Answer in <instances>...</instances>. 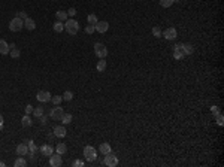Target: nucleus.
Listing matches in <instances>:
<instances>
[{"label":"nucleus","instance_id":"nucleus-37","mask_svg":"<svg viewBox=\"0 0 224 167\" xmlns=\"http://www.w3.org/2000/svg\"><path fill=\"white\" fill-rule=\"evenodd\" d=\"M67 15H69V17H75V15H76V9H75V8H70V9L67 11Z\"/></svg>","mask_w":224,"mask_h":167},{"label":"nucleus","instance_id":"nucleus-29","mask_svg":"<svg viewBox=\"0 0 224 167\" xmlns=\"http://www.w3.org/2000/svg\"><path fill=\"white\" fill-rule=\"evenodd\" d=\"M72 120H73V118H72V115H70V113H64V115L61 116V123H63V124L72 123Z\"/></svg>","mask_w":224,"mask_h":167},{"label":"nucleus","instance_id":"nucleus-12","mask_svg":"<svg viewBox=\"0 0 224 167\" xmlns=\"http://www.w3.org/2000/svg\"><path fill=\"white\" fill-rule=\"evenodd\" d=\"M17 154L20 157H24L29 154V146L25 145V143H20V145L17 146Z\"/></svg>","mask_w":224,"mask_h":167},{"label":"nucleus","instance_id":"nucleus-15","mask_svg":"<svg viewBox=\"0 0 224 167\" xmlns=\"http://www.w3.org/2000/svg\"><path fill=\"white\" fill-rule=\"evenodd\" d=\"M9 51H11V48H9V45L6 44V40H0V54L2 55H6V54H9Z\"/></svg>","mask_w":224,"mask_h":167},{"label":"nucleus","instance_id":"nucleus-38","mask_svg":"<svg viewBox=\"0 0 224 167\" xmlns=\"http://www.w3.org/2000/svg\"><path fill=\"white\" fill-rule=\"evenodd\" d=\"M29 15H27V12H24V11H21V12H18V18H21V20H25Z\"/></svg>","mask_w":224,"mask_h":167},{"label":"nucleus","instance_id":"nucleus-33","mask_svg":"<svg viewBox=\"0 0 224 167\" xmlns=\"http://www.w3.org/2000/svg\"><path fill=\"white\" fill-rule=\"evenodd\" d=\"M29 154H34V152H36V149H37V148H36V145H34L33 142H32V140H30V142H29Z\"/></svg>","mask_w":224,"mask_h":167},{"label":"nucleus","instance_id":"nucleus-23","mask_svg":"<svg viewBox=\"0 0 224 167\" xmlns=\"http://www.w3.org/2000/svg\"><path fill=\"white\" fill-rule=\"evenodd\" d=\"M96 69H97V72H105V69H106V60L100 58L99 63H97V66H96Z\"/></svg>","mask_w":224,"mask_h":167},{"label":"nucleus","instance_id":"nucleus-32","mask_svg":"<svg viewBox=\"0 0 224 167\" xmlns=\"http://www.w3.org/2000/svg\"><path fill=\"white\" fill-rule=\"evenodd\" d=\"M51 101L57 106V104H60V103L63 101V97H61V96H54V97H51Z\"/></svg>","mask_w":224,"mask_h":167},{"label":"nucleus","instance_id":"nucleus-24","mask_svg":"<svg viewBox=\"0 0 224 167\" xmlns=\"http://www.w3.org/2000/svg\"><path fill=\"white\" fill-rule=\"evenodd\" d=\"M14 166H15V167H25V166H27V161L24 160V157H20V158H17V160H15Z\"/></svg>","mask_w":224,"mask_h":167},{"label":"nucleus","instance_id":"nucleus-7","mask_svg":"<svg viewBox=\"0 0 224 167\" xmlns=\"http://www.w3.org/2000/svg\"><path fill=\"white\" fill-rule=\"evenodd\" d=\"M161 36H163L166 40H175L176 36H178V32H176L175 27H169V28H166V30L161 33Z\"/></svg>","mask_w":224,"mask_h":167},{"label":"nucleus","instance_id":"nucleus-17","mask_svg":"<svg viewBox=\"0 0 224 167\" xmlns=\"http://www.w3.org/2000/svg\"><path fill=\"white\" fill-rule=\"evenodd\" d=\"M99 152H100V154H103V155H106V154H109V152H112L111 145H109L108 142H105V143H102V145L99 146Z\"/></svg>","mask_w":224,"mask_h":167},{"label":"nucleus","instance_id":"nucleus-41","mask_svg":"<svg viewBox=\"0 0 224 167\" xmlns=\"http://www.w3.org/2000/svg\"><path fill=\"white\" fill-rule=\"evenodd\" d=\"M46 120H48V118H46L45 115H42V116H41V123H42V124H46Z\"/></svg>","mask_w":224,"mask_h":167},{"label":"nucleus","instance_id":"nucleus-31","mask_svg":"<svg viewBox=\"0 0 224 167\" xmlns=\"http://www.w3.org/2000/svg\"><path fill=\"white\" fill-rule=\"evenodd\" d=\"M161 28L160 27H153V36H156V37H161Z\"/></svg>","mask_w":224,"mask_h":167},{"label":"nucleus","instance_id":"nucleus-6","mask_svg":"<svg viewBox=\"0 0 224 167\" xmlns=\"http://www.w3.org/2000/svg\"><path fill=\"white\" fill-rule=\"evenodd\" d=\"M103 163H105L108 167H115L117 164H118V157L115 155V154H112V152H109V154H106V155H105Z\"/></svg>","mask_w":224,"mask_h":167},{"label":"nucleus","instance_id":"nucleus-5","mask_svg":"<svg viewBox=\"0 0 224 167\" xmlns=\"http://www.w3.org/2000/svg\"><path fill=\"white\" fill-rule=\"evenodd\" d=\"M63 115H64V111H63V108H61L60 104H57L56 108H52L51 112H49V118H51V120H56V121L61 120Z\"/></svg>","mask_w":224,"mask_h":167},{"label":"nucleus","instance_id":"nucleus-11","mask_svg":"<svg viewBox=\"0 0 224 167\" xmlns=\"http://www.w3.org/2000/svg\"><path fill=\"white\" fill-rule=\"evenodd\" d=\"M36 99L41 101V103H46V101L51 100V94H49V91H37Z\"/></svg>","mask_w":224,"mask_h":167},{"label":"nucleus","instance_id":"nucleus-16","mask_svg":"<svg viewBox=\"0 0 224 167\" xmlns=\"http://www.w3.org/2000/svg\"><path fill=\"white\" fill-rule=\"evenodd\" d=\"M24 27H25L27 30H30V32H32V30L36 28V22H34V20H32V18H29V17H27V18L24 20Z\"/></svg>","mask_w":224,"mask_h":167},{"label":"nucleus","instance_id":"nucleus-35","mask_svg":"<svg viewBox=\"0 0 224 167\" xmlns=\"http://www.w3.org/2000/svg\"><path fill=\"white\" fill-rule=\"evenodd\" d=\"M223 120H224L223 115H221V113H218V115H217V124H218V125H223V124H224Z\"/></svg>","mask_w":224,"mask_h":167},{"label":"nucleus","instance_id":"nucleus-20","mask_svg":"<svg viewBox=\"0 0 224 167\" xmlns=\"http://www.w3.org/2000/svg\"><path fill=\"white\" fill-rule=\"evenodd\" d=\"M63 30H64V22L57 20V21L54 22V32H57V33H61Z\"/></svg>","mask_w":224,"mask_h":167},{"label":"nucleus","instance_id":"nucleus-8","mask_svg":"<svg viewBox=\"0 0 224 167\" xmlns=\"http://www.w3.org/2000/svg\"><path fill=\"white\" fill-rule=\"evenodd\" d=\"M63 164V160H61V155L60 154H52V155L49 157V166L51 167H61Z\"/></svg>","mask_w":224,"mask_h":167},{"label":"nucleus","instance_id":"nucleus-36","mask_svg":"<svg viewBox=\"0 0 224 167\" xmlns=\"http://www.w3.org/2000/svg\"><path fill=\"white\" fill-rule=\"evenodd\" d=\"M33 106H32V104H27V106H25V113H27V115H30V113H33Z\"/></svg>","mask_w":224,"mask_h":167},{"label":"nucleus","instance_id":"nucleus-22","mask_svg":"<svg viewBox=\"0 0 224 167\" xmlns=\"http://www.w3.org/2000/svg\"><path fill=\"white\" fill-rule=\"evenodd\" d=\"M56 151H57V154H60V155L66 154V151H67L66 143H58V145L56 146Z\"/></svg>","mask_w":224,"mask_h":167},{"label":"nucleus","instance_id":"nucleus-18","mask_svg":"<svg viewBox=\"0 0 224 167\" xmlns=\"http://www.w3.org/2000/svg\"><path fill=\"white\" fill-rule=\"evenodd\" d=\"M182 51H184L185 55H191L194 52V46L191 44H182Z\"/></svg>","mask_w":224,"mask_h":167},{"label":"nucleus","instance_id":"nucleus-30","mask_svg":"<svg viewBox=\"0 0 224 167\" xmlns=\"http://www.w3.org/2000/svg\"><path fill=\"white\" fill-rule=\"evenodd\" d=\"M87 20H88V24H93V25H94L96 22L99 21V20H97V17H96L94 13H90V15H88V18H87Z\"/></svg>","mask_w":224,"mask_h":167},{"label":"nucleus","instance_id":"nucleus-40","mask_svg":"<svg viewBox=\"0 0 224 167\" xmlns=\"http://www.w3.org/2000/svg\"><path fill=\"white\" fill-rule=\"evenodd\" d=\"M73 167H81V166H84V163L81 161V160H76V161H73V164H72Z\"/></svg>","mask_w":224,"mask_h":167},{"label":"nucleus","instance_id":"nucleus-2","mask_svg":"<svg viewBox=\"0 0 224 167\" xmlns=\"http://www.w3.org/2000/svg\"><path fill=\"white\" fill-rule=\"evenodd\" d=\"M84 157H85V160L91 163V161H94L96 158H97V152H96V148L94 146H90L87 145L84 148Z\"/></svg>","mask_w":224,"mask_h":167},{"label":"nucleus","instance_id":"nucleus-21","mask_svg":"<svg viewBox=\"0 0 224 167\" xmlns=\"http://www.w3.org/2000/svg\"><path fill=\"white\" fill-rule=\"evenodd\" d=\"M56 17H57V20L58 21H66L67 18H69V15H67V12H64V11H58V12H56Z\"/></svg>","mask_w":224,"mask_h":167},{"label":"nucleus","instance_id":"nucleus-1","mask_svg":"<svg viewBox=\"0 0 224 167\" xmlns=\"http://www.w3.org/2000/svg\"><path fill=\"white\" fill-rule=\"evenodd\" d=\"M64 28H66V32L69 34L75 36L79 32V22L76 20H73V18H67L64 21Z\"/></svg>","mask_w":224,"mask_h":167},{"label":"nucleus","instance_id":"nucleus-14","mask_svg":"<svg viewBox=\"0 0 224 167\" xmlns=\"http://www.w3.org/2000/svg\"><path fill=\"white\" fill-rule=\"evenodd\" d=\"M41 152H42V155H45V157H51L54 154V148L49 146V145H44L41 148Z\"/></svg>","mask_w":224,"mask_h":167},{"label":"nucleus","instance_id":"nucleus-9","mask_svg":"<svg viewBox=\"0 0 224 167\" xmlns=\"http://www.w3.org/2000/svg\"><path fill=\"white\" fill-rule=\"evenodd\" d=\"M185 57L184 51H182V44H178L173 46V58L175 60H182Z\"/></svg>","mask_w":224,"mask_h":167},{"label":"nucleus","instance_id":"nucleus-27","mask_svg":"<svg viewBox=\"0 0 224 167\" xmlns=\"http://www.w3.org/2000/svg\"><path fill=\"white\" fill-rule=\"evenodd\" d=\"M158 3H160V6H163V8H170L175 2H173V0H158Z\"/></svg>","mask_w":224,"mask_h":167},{"label":"nucleus","instance_id":"nucleus-42","mask_svg":"<svg viewBox=\"0 0 224 167\" xmlns=\"http://www.w3.org/2000/svg\"><path fill=\"white\" fill-rule=\"evenodd\" d=\"M2 128H3V116L0 115V130H2Z\"/></svg>","mask_w":224,"mask_h":167},{"label":"nucleus","instance_id":"nucleus-26","mask_svg":"<svg viewBox=\"0 0 224 167\" xmlns=\"http://www.w3.org/2000/svg\"><path fill=\"white\" fill-rule=\"evenodd\" d=\"M9 54H11L12 58H20V55H21V52H20V49L18 48H11V51H9Z\"/></svg>","mask_w":224,"mask_h":167},{"label":"nucleus","instance_id":"nucleus-28","mask_svg":"<svg viewBox=\"0 0 224 167\" xmlns=\"http://www.w3.org/2000/svg\"><path fill=\"white\" fill-rule=\"evenodd\" d=\"M61 97H63V100L70 101V100H72V99H73V93H72V91H64Z\"/></svg>","mask_w":224,"mask_h":167},{"label":"nucleus","instance_id":"nucleus-25","mask_svg":"<svg viewBox=\"0 0 224 167\" xmlns=\"http://www.w3.org/2000/svg\"><path fill=\"white\" fill-rule=\"evenodd\" d=\"M33 115L36 116V118H41V116L44 115V108H42V106L34 108V109H33Z\"/></svg>","mask_w":224,"mask_h":167},{"label":"nucleus","instance_id":"nucleus-34","mask_svg":"<svg viewBox=\"0 0 224 167\" xmlns=\"http://www.w3.org/2000/svg\"><path fill=\"white\" fill-rule=\"evenodd\" d=\"M94 32H96V28H94V25H93V24H88V25L85 27V33H87V34H93Z\"/></svg>","mask_w":224,"mask_h":167},{"label":"nucleus","instance_id":"nucleus-19","mask_svg":"<svg viewBox=\"0 0 224 167\" xmlns=\"http://www.w3.org/2000/svg\"><path fill=\"white\" fill-rule=\"evenodd\" d=\"M21 124H22V127H30L33 124V120L30 118V115H24L21 120Z\"/></svg>","mask_w":224,"mask_h":167},{"label":"nucleus","instance_id":"nucleus-10","mask_svg":"<svg viewBox=\"0 0 224 167\" xmlns=\"http://www.w3.org/2000/svg\"><path fill=\"white\" fill-rule=\"evenodd\" d=\"M94 28H96L97 33H106L108 28H109V24L106 21H97L94 24Z\"/></svg>","mask_w":224,"mask_h":167},{"label":"nucleus","instance_id":"nucleus-43","mask_svg":"<svg viewBox=\"0 0 224 167\" xmlns=\"http://www.w3.org/2000/svg\"><path fill=\"white\" fill-rule=\"evenodd\" d=\"M0 167H5V163H3V161H0Z\"/></svg>","mask_w":224,"mask_h":167},{"label":"nucleus","instance_id":"nucleus-13","mask_svg":"<svg viewBox=\"0 0 224 167\" xmlns=\"http://www.w3.org/2000/svg\"><path fill=\"white\" fill-rule=\"evenodd\" d=\"M67 131L63 125H57V127H54V136H56V137H64Z\"/></svg>","mask_w":224,"mask_h":167},{"label":"nucleus","instance_id":"nucleus-3","mask_svg":"<svg viewBox=\"0 0 224 167\" xmlns=\"http://www.w3.org/2000/svg\"><path fill=\"white\" fill-rule=\"evenodd\" d=\"M22 27H24V20L21 18H18V17H15V18H12L11 22H9V30L11 32H20L22 30Z\"/></svg>","mask_w":224,"mask_h":167},{"label":"nucleus","instance_id":"nucleus-39","mask_svg":"<svg viewBox=\"0 0 224 167\" xmlns=\"http://www.w3.org/2000/svg\"><path fill=\"white\" fill-rule=\"evenodd\" d=\"M211 112H212L214 115H218V113H220V108H218V106H212V108H211Z\"/></svg>","mask_w":224,"mask_h":167},{"label":"nucleus","instance_id":"nucleus-4","mask_svg":"<svg viewBox=\"0 0 224 167\" xmlns=\"http://www.w3.org/2000/svg\"><path fill=\"white\" fill-rule=\"evenodd\" d=\"M94 54L99 58H106L108 57V48L103 44H100V42H96L94 44Z\"/></svg>","mask_w":224,"mask_h":167}]
</instances>
